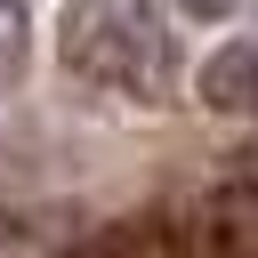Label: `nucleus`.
I'll return each mask as SVG.
<instances>
[{
    "mask_svg": "<svg viewBox=\"0 0 258 258\" xmlns=\"http://www.w3.org/2000/svg\"><path fill=\"white\" fill-rule=\"evenodd\" d=\"M194 97L226 121H258V40H218L194 73Z\"/></svg>",
    "mask_w": 258,
    "mask_h": 258,
    "instance_id": "obj_2",
    "label": "nucleus"
},
{
    "mask_svg": "<svg viewBox=\"0 0 258 258\" xmlns=\"http://www.w3.org/2000/svg\"><path fill=\"white\" fill-rule=\"evenodd\" d=\"M24 48H32V24H24V0H0V89L24 73Z\"/></svg>",
    "mask_w": 258,
    "mask_h": 258,
    "instance_id": "obj_3",
    "label": "nucleus"
},
{
    "mask_svg": "<svg viewBox=\"0 0 258 258\" xmlns=\"http://www.w3.org/2000/svg\"><path fill=\"white\" fill-rule=\"evenodd\" d=\"M177 8H185V16H226L234 0H177Z\"/></svg>",
    "mask_w": 258,
    "mask_h": 258,
    "instance_id": "obj_4",
    "label": "nucleus"
},
{
    "mask_svg": "<svg viewBox=\"0 0 258 258\" xmlns=\"http://www.w3.org/2000/svg\"><path fill=\"white\" fill-rule=\"evenodd\" d=\"M56 56L64 73L121 89V97H169L177 81V32L153 0H64L56 8Z\"/></svg>",
    "mask_w": 258,
    "mask_h": 258,
    "instance_id": "obj_1",
    "label": "nucleus"
}]
</instances>
